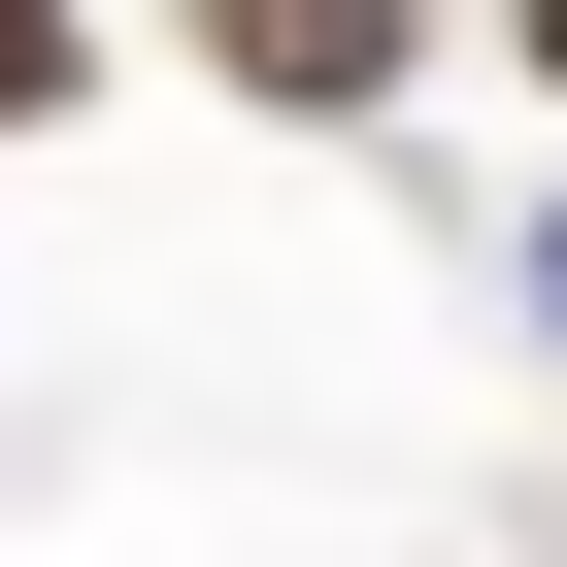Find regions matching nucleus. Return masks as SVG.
<instances>
[{"label":"nucleus","mask_w":567,"mask_h":567,"mask_svg":"<svg viewBox=\"0 0 567 567\" xmlns=\"http://www.w3.org/2000/svg\"><path fill=\"white\" fill-rule=\"evenodd\" d=\"M167 34H200L267 134H368V101H401V0H167Z\"/></svg>","instance_id":"nucleus-1"},{"label":"nucleus","mask_w":567,"mask_h":567,"mask_svg":"<svg viewBox=\"0 0 567 567\" xmlns=\"http://www.w3.org/2000/svg\"><path fill=\"white\" fill-rule=\"evenodd\" d=\"M101 101V34H68V0H0V134H68Z\"/></svg>","instance_id":"nucleus-2"},{"label":"nucleus","mask_w":567,"mask_h":567,"mask_svg":"<svg viewBox=\"0 0 567 567\" xmlns=\"http://www.w3.org/2000/svg\"><path fill=\"white\" fill-rule=\"evenodd\" d=\"M534 334H567V200H534Z\"/></svg>","instance_id":"nucleus-3"},{"label":"nucleus","mask_w":567,"mask_h":567,"mask_svg":"<svg viewBox=\"0 0 567 567\" xmlns=\"http://www.w3.org/2000/svg\"><path fill=\"white\" fill-rule=\"evenodd\" d=\"M534 101H567V0H534Z\"/></svg>","instance_id":"nucleus-4"}]
</instances>
